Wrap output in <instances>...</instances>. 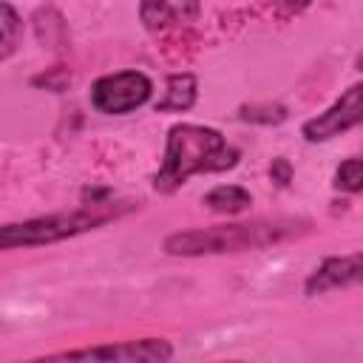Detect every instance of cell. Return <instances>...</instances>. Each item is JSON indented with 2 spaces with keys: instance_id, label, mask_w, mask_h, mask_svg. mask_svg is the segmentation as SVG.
Wrapping results in <instances>:
<instances>
[{
  "instance_id": "obj_1",
  "label": "cell",
  "mask_w": 363,
  "mask_h": 363,
  "mask_svg": "<svg viewBox=\"0 0 363 363\" xmlns=\"http://www.w3.org/2000/svg\"><path fill=\"white\" fill-rule=\"evenodd\" d=\"M238 150L207 125H173L164 142V162L153 176V187L159 193H173L193 173H221L235 167Z\"/></svg>"
},
{
  "instance_id": "obj_2",
  "label": "cell",
  "mask_w": 363,
  "mask_h": 363,
  "mask_svg": "<svg viewBox=\"0 0 363 363\" xmlns=\"http://www.w3.org/2000/svg\"><path fill=\"white\" fill-rule=\"evenodd\" d=\"M306 221L295 218H255L241 224H216L201 230L173 233L164 241L167 255H218V252H241V250H261L275 241H284L298 233Z\"/></svg>"
},
{
  "instance_id": "obj_3",
  "label": "cell",
  "mask_w": 363,
  "mask_h": 363,
  "mask_svg": "<svg viewBox=\"0 0 363 363\" xmlns=\"http://www.w3.org/2000/svg\"><path fill=\"white\" fill-rule=\"evenodd\" d=\"M116 213H119V207H113L111 201H99V204L79 207L71 213H51V216L28 218L20 224H6L0 230V247L14 250V247H37V244L62 241V238L88 233V230L111 221Z\"/></svg>"
},
{
  "instance_id": "obj_4",
  "label": "cell",
  "mask_w": 363,
  "mask_h": 363,
  "mask_svg": "<svg viewBox=\"0 0 363 363\" xmlns=\"http://www.w3.org/2000/svg\"><path fill=\"white\" fill-rule=\"evenodd\" d=\"M150 94H153V85L142 71H116V74L99 77L91 85V105L99 113L119 116L145 105Z\"/></svg>"
},
{
  "instance_id": "obj_5",
  "label": "cell",
  "mask_w": 363,
  "mask_h": 363,
  "mask_svg": "<svg viewBox=\"0 0 363 363\" xmlns=\"http://www.w3.org/2000/svg\"><path fill=\"white\" fill-rule=\"evenodd\" d=\"M360 122H363V82L352 85L349 91H343V96L335 105H329L323 113L312 116L303 125V136H306V142H326Z\"/></svg>"
},
{
  "instance_id": "obj_6",
  "label": "cell",
  "mask_w": 363,
  "mask_h": 363,
  "mask_svg": "<svg viewBox=\"0 0 363 363\" xmlns=\"http://www.w3.org/2000/svg\"><path fill=\"white\" fill-rule=\"evenodd\" d=\"M173 349L167 340H125L113 346H94V349H74L51 354L48 360H170Z\"/></svg>"
},
{
  "instance_id": "obj_7",
  "label": "cell",
  "mask_w": 363,
  "mask_h": 363,
  "mask_svg": "<svg viewBox=\"0 0 363 363\" xmlns=\"http://www.w3.org/2000/svg\"><path fill=\"white\" fill-rule=\"evenodd\" d=\"M363 284V250L352 255H335L326 258L309 278H306V295H323L343 286Z\"/></svg>"
},
{
  "instance_id": "obj_8",
  "label": "cell",
  "mask_w": 363,
  "mask_h": 363,
  "mask_svg": "<svg viewBox=\"0 0 363 363\" xmlns=\"http://www.w3.org/2000/svg\"><path fill=\"white\" fill-rule=\"evenodd\" d=\"M199 9V0H142L139 17L150 31H164L167 26H190Z\"/></svg>"
},
{
  "instance_id": "obj_9",
  "label": "cell",
  "mask_w": 363,
  "mask_h": 363,
  "mask_svg": "<svg viewBox=\"0 0 363 363\" xmlns=\"http://www.w3.org/2000/svg\"><path fill=\"white\" fill-rule=\"evenodd\" d=\"M196 102V77L193 74H173L164 85L162 99L156 102L159 111H187Z\"/></svg>"
},
{
  "instance_id": "obj_10",
  "label": "cell",
  "mask_w": 363,
  "mask_h": 363,
  "mask_svg": "<svg viewBox=\"0 0 363 363\" xmlns=\"http://www.w3.org/2000/svg\"><path fill=\"white\" fill-rule=\"evenodd\" d=\"M204 204L210 210H216V213H227L230 216V213L247 210L252 204V196H250V190H244L238 184H218L204 196Z\"/></svg>"
},
{
  "instance_id": "obj_11",
  "label": "cell",
  "mask_w": 363,
  "mask_h": 363,
  "mask_svg": "<svg viewBox=\"0 0 363 363\" xmlns=\"http://www.w3.org/2000/svg\"><path fill=\"white\" fill-rule=\"evenodd\" d=\"M0 26H3V48H0V57L9 60L11 51L17 48V43H20V34H23V23H20L17 11L11 9V3H3V23Z\"/></svg>"
},
{
  "instance_id": "obj_12",
  "label": "cell",
  "mask_w": 363,
  "mask_h": 363,
  "mask_svg": "<svg viewBox=\"0 0 363 363\" xmlns=\"http://www.w3.org/2000/svg\"><path fill=\"white\" fill-rule=\"evenodd\" d=\"M335 187L337 190H346V193L363 190V159H346L335 170Z\"/></svg>"
},
{
  "instance_id": "obj_13",
  "label": "cell",
  "mask_w": 363,
  "mask_h": 363,
  "mask_svg": "<svg viewBox=\"0 0 363 363\" xmlns=\"http://www.w3.org/2000/svg\"><path fill=\"white\" fill-rule=\"evenodd\" d=\"M269 6H275L278 11H284V14H295V11H303L312 0H267Z\"/></svg>"
},
{
  "instance_id": "obj_14",
  "label": "cell",
  "mask_w": 363,
  "mask_h": 363,
  "mask_svg": "<svg viewBox=\"0 0 363 363\" xmlns=\"http://www.w3.org/2000/svg\"><path fill=\"white\" fill-rule=\"evenodd\" d=\"M272 176L278 179V184H286L289 182V164L284 159H275L272 162Z\"/></svg>"
}]
</instances>
